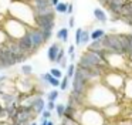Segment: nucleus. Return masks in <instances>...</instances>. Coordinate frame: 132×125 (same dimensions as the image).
Here are the masks:
<instances>
[{
	"instance_id": "1",
	"label": "nucleus",
	"mask_w": 132,
	"mask_h": 125,
	"mask_svg": "<svg viewBox=\"0 0 132 125\" xmlns=\"http://www.w3.org/2000/svg\"><path fill=\"white\" fill-rule=\"evenodd\" d=\"M118 98H119V94L112 91L111 88H108L101 81V82H95V84L89 85L87 95H85V105L104 110L105 107L117 102Z\"/></svg>"
},
{
	"instance_id": "2",
	"label": "nucleus",
	"mask_w": 132,
	"mask_h": 125,
	"mask_svg": "<svg viewBox=\"0 0 132 125\" xmlns=\"http://www.w3.org/2000/svg\"><path fill=\"white\" fill-rule=\"evenodd\" d=\"M75 121H78L81 125H105L108 119L105 118L102 110L89 105H84L80 108L75 115Z\"/></svg>"
},
{
	"instance_id": "3",
	"label": "nucleus",
	"mask_w": 132,
	"mask_h": 125,
	"mask_svg": "<svg viewBox=\"0 0 132 125\" xmlns=\"http://www.w3.org/2000/svg\"><path fill=\"white\" fill-rule=\"evenodd\" d=\"M77 67H81V68L100 67V68H104V70H109L102 53H94V51H88V50H85L81 54L80 60L77 62Z\"/></svg>"
},
{
	"instance_id": "4",
	"label": "nucleus",
	"mask_w": 132,
	"mask_h": 125,
	"mask_svg": "<svg viewBox=\"0 0 132 125\" xmlns=\"http://www.w3.org/2000/svg\"><path fill=\"white\" fill-rule=\"evenodd\" d=\"M126 74L123 71H118V70H108L105 71L102 77V82L106 85L108 88H111L112 91L118 94H122V90H123V85H125V81H126Z\"/></svg>"
},
{
	"instance_id": "5",
	"label": "nucleus",
	"mask_w": 132,
	"mask_h": 125,
	"mask_svg": "<svg viewBox=\"0 0 132 125\" xmlns=\"http://www.w3.org/2000/svg\"><path fill=\"white\" fill-rule=\"evenodd\" d=\"M3 28H4V31H6L7 36H9L12 40H19L21 36H24V34L27 33L29 26H26L24 23H21L20 20H17L16 17L10 16L7 20H4Z\"/></svg>"
},
{
	"instance_id": "6",
	"label": "nucleus",
	"mask_w": 132,
	"mask_h": 125,
	"mask_svg": "<svg viewBox=\"0 0 132 125\" xmlns=\"http://www.w3.org/2000/svg\"><path fill=\"white\" fill-rule=\"evenodd\" d=\"M104 57L106 60V64H108L109 70H118V71H123L125 68H128V60L126 56L121 53H109L105 51Z\"/></svg>"
},
{
	"instance_id": "7",
	"label": "nucleus",
	"mask_w": 132,
	"mask_h": 125,
	"mask_svg": "<svg viewBox=\"0 0 132 125\" xmlns=\"http://www.w3.org/2000/svg\"><path fill=\"white\" fill-rule=\"evenodd\" d=\"M104 44V48L105 51H109V53H121L123 54L122 51V43H121V34H105V36L101 38ZM125 56V54H123Z\"/></svg>"
},
{
	"instance_id": "8",
	"label": "nucleus",
	"mask_w": 132,
	"mask_h": 125,
	"mask_svg": "<svg viewBox=\"0 0 132 125\" xmlns=\"http://www.w3.org/2000/svg\"><path fill=\"white\" fill-rule=\"evenodd\" d=\"M36 26L41 30H54L55 27V10L47 14H38L36 16Z\"/></svg>"
},
{
	"instance_id": "9",
	"label": "nucleus",
	"mask_w": 132,
	"mask_h": 125,
	"mask_svg": "<svg viewBox=\"0 0 132 125\" xmlns=\"http://www.w3.org/2000/svg\"><path fill=\"white\" fill-rule=\"evenodd\" d=\"M27 33L30 34L33 40V45H34V51H37L38 48H41L44 44H46V40H44V34H43V30L37 26H30L27 28Z\"/></svg>"
},
{
	"instance_id": "10",
	"label": "nucleus",
	"mask_w": 132,
	"mask_h": 125,
	"mask_svg": "<svg viewBox=\"0 0 132 125\" xmlns=\"http://www.w3.org/2000/svg\"><path fill=\"white\" fill-rule=\"evenodd\" d=\"M128 2L129 0H111V2L106 4L105 9L109 11L111 20H121V11H122V7Z\"/></svg>"
},
{
	"instance_id": "11",
	"label": "nucleus",
	"mask_w": 132,
	"mask_h": 125,
	"mask_svg": "<svg viewBox=\"0 0 132 125\" xmlns=\"http://www.w3.org/2000/svg\"><path fill=\"white\" fill-rule=\"evenodd\" d=\"M29 3H30V6H31L33 11H34V16L47 14V13L54 10V7L51 6L50 0H30Z\"/></svg>"
},
{
	"instance_id": "12",
	"label": "nucleus",
	"mask_w": 132,
	"mask_h": 125,
	"mask_svg": "<svg viewBox=\"0 0 132 125\" xmlns=\"http://www.w3.org/2000/svg\"><path fill=\"white\" fill-rule=\"evenodd\" d=\"M46 104L47 102L44 101V98H43V92H38L37 95H34V97H30V104H29V107L31 108V111L36 114V115H38V114H41L44 110H46Z\"/></svg>"
},
{
	"instance_id": "13",
	"label": "nucleus",
	"mask_w": 132,
	"mask_h": 125,
	"mask_svg": "<svg viewBox=\"0 0 132 125\" xmlns=\"http://www.w3.org/2000/svg\"><path fill=\"white\" fill-rule=\"evenodd\" d=\"M17 44L19 47L21 48V51L26 54H29V56H31V54H34V45H33V40L31 37H30L29 33H26L24 36H21L20 38L17 40Z\"/></svg>"
},
{
	"instance_id": "14",
	"label": "nucleus",
	"mask_w": 132,
	"mask_h": 125,
	"mask_svg": "<svg viewBox=\"0 0 132 125\" xmlns=\"http://www.w3.org/2000/svg\"><path fill=\"white\" fill-rule=\"evenodd\" d=\"M104 115H105L106 119H114V118H118V116L121 115V112H122V105H121L119 101L114 102V104L108 105V107H105L102 110Z\"/></svg>"
},
{
	"instance_id": "15",
	"label": "nucleus",
	"mask_w": 132,
	"mask_h": 125,
	"mask_svg": "<svg viewBox=\"0 0 132 125\" xmlns=\"http://www.w3.org/2000/svg\"><path fill=\"white\" fill-rule=\"evenodd\" d=\"M60 50H61V45H60V43H58V41L53 43V44L48 47V50H47V58H48L50 62H55Z\"/></svg>"
},
{
	"instance_id": "16",
	"label": "nucleus",
	"mask_w": 132,
	"mask_h": 125,
	"mask_svg": "<svg viewBox=\"0 0 132 125\" xmlns=\"http://www.w3.org/2000/svg\"><path fill=\"white\" fill-rule=\"evenodd\" d=\"M92 14H94V19L97 20L98 23L106 24V21H108V14H106V11L104 10L102 7H95L94 10H92Z\"/></svg>"
},
{
	"instance_id": "17",
	"label": "nucleus",
	"mask_w": 132,
	"mask_h": 125,
	"mask_svg": "<svg viewBox=\"0 0 132 125\" xmlns=\"http://www.w3.org/2000/svg\"><path fill=\"white\" fill-rule=\"evenodd\" d=\"M87 50L88 51H94V53H105V48L101 40H91L88 45H87Z\"/></svg>"
},
{
	"instance_id": "18",
	"label": "nucleus",
	"mask_w": 132,
	"mask_h": 125,
	"mask_svg": "<svg viewBox=\"0 0 132 125\" xmlns=\"http://www.w3.org/2000/svg\"><path fill=\"white\" fill-rule=\"evenodd\" d=\"M122 95L126 99H131L132 101V77H129V75L126 77L125 85H123V90H122Z\"/></svg>"
},
{
	"instance_id": "19",
	"label": "nucleus",
	"mask_w": 132,
	"mask_h": 125,
	"mask_svg": "<svg viewBox=\"0 0 132 125\" xmlns=\"http://www.w3.org/2000/svg\"><path fill=\"white\" fill-rule=\"evenodd\" d=\"M68 34H70L68 27H61L60 30L57 31L55 37H57V40H58V41H61V43H67V41H68V37H70Z\"/></svg>"
},
{
	"instance_id": "20",
	"label": "nucleus",
	"mask_w": 132,
	"mask_h": 125,
	"mask_svg": "<svg viewBox=\"0 0 132 125\" xmlns=\"http://www.w3.org/2000/svg\"><path fill=\"white\" fill-rule=\"evenodd\" d=\"M43 75L46 77V80L48 81L50 87H53V88H60V84H61V80H60V78H55V77L51 75L50 73H44Z\"/></svg>"
},
{
	"instance_id": "21",
	"label": "nucleus",
	"mask_w": 132,
	"mask_h": 125,
	"mask_svg": "<svg viewBox=\"0 0 132 125\" xmlns=\"http://www.w3.org/2000/svg\"><path fill=\"white\" fill-rule=\"evenodd\" d=\"M106 34V31L104 28H94L91 31V40H101Z\"/></svg>"
},
{
	"instance_id": "22",
	"label": "nucleus",
	"mask_w": 132,
	"mask_h": 125,
	"mask_svg": "<svg viewBox=\"0 0 132 125\" xmlns=\"http://www.w3.org/2000/svg\"><path fill=\"white\" fill-rule=\"evenodd\" d=\"M91 43V31L82 30V34H81V45H88Z\"/></svg>"
},
{
	"instance_id": "23",
	"label": "nucleus",
	"mask_w": 132,
	"mask_h": 125,
	"mask_svg": "<svg viewBox=\"0 0 132 125\" xmlns=\"http://www.w3.org/2000/svg\"><path fill=\"white\" fill-rule=\"evenodd\" d=\"M54 10H55V13H58V14H67V10H68V3L60 2L54 7Z\"/></svg>"
},
{
	"instance_id": "24",
	"label": "nucleus",
	"mask_w": 132,
	"mask_h": 125,
	"mask_svg": "<svg viewBox=\"0 0 132 125\" xmlns=\"http://www.w3.org/2000/svg\"><path fill=\"white\" fill-rule=\"evenodd\" d=\"M20 71H21L23 75L30 77L33 74V65L31 64H23V65H21V68H20Z\"/></svg>"
},
{
	"instance_id": "25",
	"label": "nucleus",
	"mask_w": 132,
	"mask_h": 125,
	"mask_svg": "<svg viewBox=\"0 0 132 125\" xmlns=\"http://www.w3.org/2000/svg\"><path fill=\"white\" fill-rule=\"evenodd\" d=\"M9 40H10V37L7 36V33L4 31V28L0 26V47H2V45H4L7 41H9Z\"/></svg>"
},
{
	"instance_id": "26",
	"label": "nucleus",
	"mask_w": 132,
	"mask_h": 125,
	"mask_svg": "<svg viewBox=\"0 0 132 125\" xmlns=\"http://www.w3.org/2000/svg\"><path fill=\"white\" fill-rule=\"evenodd\" d=\"M58 95H60V91L57 90V88H53V91H50L48 94H47V101H57Z\"/></svg>"
},
{
	"instance_id": "27",
	"label": "nucleus",
	"mask_w": 132,
	"mask_h": 125,
	"mask_svg": "<svg viewBox=\"0 0 132 125\" xmlns=\"http://www.w3.org/2000/svg\"><path fill=\"white\" fill-rule=\"evenodd\" d=\"M55 112H57V116H58V118H63V116H64V112H65V104H64V102L57 104V107H55Z\"/></svg>"
},
{
	"instance_id": "28",
	"label": "nucleus",
	"mask_w": 132,
	"mask_h": 125,
	"mask_svg": "<svg viewBox=\"0 0 132 125\" xmlns=\"http://www.w3.org/2000/svg\"><path fill=\"white\" fill-rule=\"evenodd\" d=\"M75 70H77V65L75 64H72V62L68 64V67H67V77L72 80V77H74V74H75Z\"/></svg>"
},
{
	"instance_id": "29",
	"label": "nucleus",
	"mask_w": 132,
	"mask_h": 125,
	"mask_svg": "<svg viewBox=\"0 0 132 125\" xmlns=\"http://www.w3.org/2000/svg\"><path fill=\"white\" fill-rule=\"evenodd\" d=\"M82 27L75 28V45H81V34H82Z\"/></svg>"
},
{
	"instance_id": "30",
	"label": "nucleus",
	"mask_w": 132,
	"mask_h": 125,
	"mask_svg": "<svg viewBox=\"0 0 132 125\" xmlns=\"http://www.w3.org/2000/svg\"><path fill=\"white\" fill-rule=\"evenodd\" d=\"M70 80L71 78H68V77H64V78H61V84H60V91H67V88H68V82H70Z\"/></svg>"
},
{
	"instance_id": "31",
	"label": "nucleus",
	"mask_w": 132,
	"mask_h": 125,
	"mask_svg": "<svg viewBox=\"0 0 132 125\" xmlns=\"http://www.w3.org/2000/svg\"><path fill=\"white\" fill-rule=\"evenodd\" d=\"M61 125H81L75 119H68V118H61Z\"/></svg>"
},
{
	"instance_id": "32",
	"label": "nucleus",
	"mask_w": 132,
	"mask_h": 125,
	"mask_svg": "<svg viewBox=\"0 0 132 125\" xmlns=\"http://www.w3.org/2000/svg\"><path fill=\"white\" fill-rule=\"evenodd\" d=\"M48 73L51 74V75H54L55 78H60V80L63 78V73H61L60 68H51V70H50Z\"/></svg>"
},
{
	"instance_id": "33",
	"label": "nucleus",
	"mask_w": 132,
	"mask_h": 125,
	"mask_svg": "<svg viewBox=\"0 0 132 125\" xmlns=\"http://www.w3.org/2000/svg\"><path fill=\"white\" fill-rule=\"evenodd\" d=\"M64 57H65V51H64V48L61 47L60 53H58V56H57V60H55V64H58V65H60V64H61V61L64 60Z\"/></svg>"
},
{
	"instance_id": "34",
	"label": "nucleus",
	"mask_w": 132,
	"mask_h": 125,
	"mask_svg": "<svg viewBox=\"0 0 132 125\" xmlns=\"http://www.w3.org/2000/svg\"><path fill=\"white\" fill-rule=\"evenodd\" d=\"M43 34H44V40H46V43H48L50 38L53 37V30H43Z\"/></svg>"
},
{
	"instance_id": "35",
	"label": "nucleus",
	"mask_w": 132,
	"mask_h": 125,
	"mask_svg": "<svg viewBox=\"0 0 132 125\" xmlns=\"http://www.w3.org/2000/svg\"><path fill=\"white\" fill-rule=\"evenodd\" d=\"M55 107H57V104H55L54 101H47L46 108H47L48 111H55Z\"/></svg>"
},
{
	"instance_id": "36",
	"label": "nucleus",
	"mask_w": 132,
	"mask_h": 125,
	"mask_svg": "<svg viewBox=\"0 0 132 125\" xmlns=\"http://www.w3.org/2000/svg\"><path fill=\"white\" fill-rule=\"evenodd\" d=\"M50 116H51V111H48L46 108V110L41 112V118H46V119H50Z\"/></svg>"
},
{
	"instance_id": "37",
	"label": "nucleus",
	"mask_w": 132,
	"mask_h": 125,
	"mask_svg": "<svg viewBox=\"0 0 132 125\" xmlns=\"http://www.w3.org/2000/svg\"><path fill=\"white\" fill-rule=\"evenodd\" d=\"M67 53H68V56L74 54V53H75V44H70V45H68V50H67Z\"/></svg>"
},
{
	"instance_id": "38",
	"label": "nucleus",
	"mask_w": 132,
	"mask_h": 125,
	"mask_svg": "<svg viewBox=\"0 0 132 125\" xmlns=\"http://www.w3.org/2000/svg\"><path fill=\"white\" fill-rule=\"evenodd\" d=\"M75 26V20H74V17H70V20H68V28H72Z\"/></svg>"
},
{
	"instance_id": "39",
	"label": "nucleus",
	"mask_w": 132,
	"mask_h": 125,
	"mask_svg": "<svg viewBox=\"0 0 132 125\" xmlns=\"http://www.w3.org/2000/svg\"><path fill=\"white\" fill-rule=\"evenodd\" d=\"M126 60H128V64H129V65H132V50L129 51L128 54H126Z\"/></svg>"
},
{
	"instance_id": "40",
	"label": "nucleus",
	"mask_w": 132,
	"mask_h": 125,
	"mask_svg": "<svg viewBox=\"0 0 132 125\" xmlns=\"http://www.w3.org/2000/svg\"><path fill=\"white\" fill-rule=\"evenodd\" d=\"M72 11H74V6H72L71 3H68V10H67V14H72Z\"/></svg>"
},
{
	"instance_id": "41",
	"label": "nucleus",
	"mask_w": 132,
	"mask_h": 125,
	"mask_svg": "<svg viewBox=\"0 0 132 125\" xmlns=\"http://www.w3.org/2000/svg\"><path fill=\"white\" fill-rule=\"evenodd\" d=\"M68 65H67V58L64 57V60L61 61V64H60V68H67Z\"/></svg>"
},
{
	"instance_id": "42",
	"label": "nucleus",
	"mask_w": 132,
	"mask_h": 125,
	"mask_svg": "<svg viewBox=\"0 0 132 125\" xmlns=\"http://www.w3.org/2000/svg\"><path fill=\"white\" fill-rule=\"evenodd\" d=\"M98 2H100V4L102 6V7H106V4H108L111 0H98Z\"/></svg>"
},
{
	"instance_id": "43",
	"label": "nucleus",
	"mask_w": 132,
	"mask_h": 125,
	"mask_svg": "<svg viewBox=\"0 0 132 125\" xmlns=\"http://www.w3.org/2000/svg\"><path fill=\"white\" fill-rule=\"evenodd\" d=\"M50 3H51L53 7H55V6H57L58 3H60V0H50Z\"/></svg>"
},
{
	"instance_id": "44",
	"label": "nucleus",
	"mask_w": 132,
	"mask_h": 125,
	"mask_svg": "<svg viewBox=\"0 0 132 125\" xmlns=\"http://www.w3.org/2000/svg\"><path fill=\"white\" fill-rule=\"evenodd\" d=\"M119 125H132V121H123V122H121Z\"/></svg>"
},
{
	"instance_id": "45",
	"label": "nucleus",
	"mask_w": 132,
	"mask_h": 125,
	"mask_svg": "<svg viewBox=\"0 0 132 125\" xmlns=\"http://www.w3.org/2000/svg\"><path fill=\"white\" fill-rule=\"evenodd\" d=\"M0 125H14L13 122H7V121H3V122H0Z\"/></svg>"
},
{
	"instance_id": "46",
	"label": "nucleus",
	"mask_w": 132,
	"mask_h": 125,
	"mask_svg": "<svg viewBox=\"0 0 132 125\" xmlns=\"http://www.w3.org/2000/svg\"><path fill=\"white\" fill-rule=\"evenodd\" d=\"M38 125H47V119L46 118H41V122Z\"/></svg>"
},
{
	"instance_id": "47",
	"label": "nucleus",
	"mask_w": 132,
	"mask_h": 125,
	"mask_svg": "<svg viewBox=\"0 0 132 125\" xmlns=\"http://www.w3.org/2000/svg\"><path fill=\"white\" fill-rule=\"evenodd\" d=\"M47 125H54V121L53 119H47Z\"/></svg>"
},
{
	"instance_id": "48",
	"label": "nucleus",
	"mask_w": 132,
	"mask_h": 125,
	"mask_svg": "<svg viewBox=\"0 0 132 125\" xmlns=\"http://www.w3.org/2000/svg\"><path fill=\"white\" fill-rule=\"evenodd\" d=\"M128 37H129V41H131V47H132V33H128Z\"/></svg>"
},
{
	"instance_id": "49",
	"label": "nucleus",
	"mask_w": 132,
	"mask_h": 125,
	"mask_svg": "<svg viewBox=\"0 0 132 125\" xmlns=\"http://www.w3.org/2000/svg\"><path fill=\"white\" fill-rule=\"evenodd\" d=\"M75 58V53L74 54H71V56H70V60H71V61H72V60H74Z\"/></svg>"
},
{
	"instance_id": "50",
	"label": "nucleus",
	"mask_w": 132,
	"mask_h": 125,
	"mask_svg": "<svg viewBox=\"0 0 132 125\" xmlns=\"http://www.w3.org/2000/svg\"><path fill=\"white\" fill-rule=\"evenodd\" d=\"M29 125H38V124H37V122H34V121H31V122H30Z\"/></svg>"
},
{
	"instance_id": "51",
	"label": "nucleus",
	"mask_w": 132,
	"mask_h": 125,
	"mask_svg": "<svg viewBox=\"0 0 132 125\" xmlns=\"http://www.w3.org/2000/svg\"><path fill=\"white\" fill-rule=\"evenodd\" d=\"M14 2H30V0H14Z\"/></svg>"
}]
</instances>
